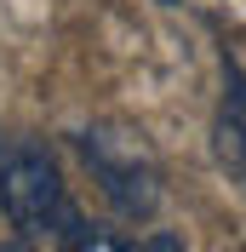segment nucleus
I'll return each mask as SVG.
<instances>
[{"label": "nucleus", "instance_id": "f257e3e1", "mask_svg": "<svg viewBox=\"0 0 246 252\" xmlns=\"http://www.w3.org/2000/svg\"><path fill=\"white\" fill-rule=\"evenodd\" d=\"M0 212L17 229V241H40V247H80V235L92 229L80 218L58 160L34 138L0 143Z\"/></svg>", "mask_w": 246, "mask_h": 252}, {"label": "nucleus", "instance_id": "f03ea898", "mask_svg": "<svg viewBox=\"0 0 246 252\" xmlns=\"http://www.w3.org/2000/svg\"><path fill=\"white\" fill-rule=\"evenodd\" d=\"M80 160L92 172L97 195H103L121 218H154L160 212V195H166V178H160V160H154L149 138L138 126H121V121H97L80 132Z\"/></svg>", "mask_w": 246, "mask_h": 252}, {"label": "nucleus", "instance_id": "7ed1b4c3", "mask_svg": "<svg viewBox=\"0 0 246 252\" xmlns=\"http://www.w3.org/2000/svg\"><path fill=\"white\" fill-rule=\"evenodd\" d=\"M212 149H217V166L246 189V75L235 63H223V103H217Z\"/></svg>", "mask_w": 246, "mask_h": 252}]
</instances>
